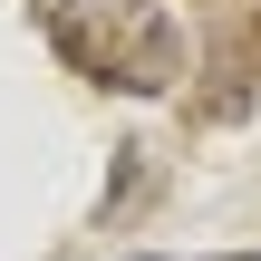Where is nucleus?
Instances as JSON below:
<instances>
[{"mask_svg":"<svg viewBox=\"0 0 261 261\" xmlns=\"http://www.w3.org/2000/svg\"><path fill=\"white\" fill-rule=\"evenodd\" d=\"M223 261H252V252H223Z\"/></svg>","mask_w":261,"mask_h":261,"instance_id":"obj_2","label":"nucleus"},{"mask_svg":"<svg viewBox=\"0 0 261 261\" xmlns=\"http://www.w3.org/2000/svg\"><path fill=\"white\" fill-rule=\"evenodd\" d=\"M48 39H58L68 68H87L107 87H136V97L174 87V68H184V39H174V19L155 0H58Z\"/></svg>","mask_w":261,"mask_h":261,"instance_id":"obj_1","label":"nucleus"}]
</instances>
